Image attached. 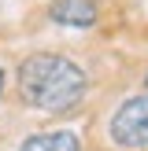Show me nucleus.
I'll use <instances>...</instances> for the list:
<instances>
[{"mask_svg": "<svg viewBox=\"0 0 148 151\" xmlns=\"http://www.w3.org/2000/svg\"><path fill=\"white\" fill-rule=\"evenodd\" d=\"M19 92L33 111L63 114L85 96V74L63 55H30L19 66Z\"/></svg>", "mask_w": 148, "mask_h": 151, "instance_id": "f257e3e1", "label": "nucleus"}, {"mask_svg": "<svg viewBox=\"0 0 148 151\" xmlns=\"http://www.w3.org/2000/svg\"><path fill=\"white\" fill-rule=\"evenodd\" d=\"M111 140L118 147H148V96H133L111 118Z\"/></svg>", "mask_w": 148, "mask_h": 151, "instance_id": "f03ea898", "label": "nucleus"}, {"mask_svg": "<svg viewBox=\"0 0 148 151\" xmlns=\"http://www.w3.org/2000/svg\"><path fill=\"white\" fill-rule=\"evenodd\" d=\"M48 15L59 26H93L96 22V4L93 0H52Z\"/></svg>", "mask_w": 148, "mask_h": 151, "instance_id": "7ed1b4c3", "label": "nucleus"}, {"mask_svg": "<svg viewBox=\"0 0 148 151\" xmlns=\"http://www.w3.org/2000/svg\"><path fill=\"white\" fill-rule=\"evenodd\" d=\"M22 151H81V140L70 129L59 133H33V137L22 144Z\"/></svg>", "mask_w": 148, "mask_h": 151, "instance_id": "20e7f679", "label": "nucleus"}, {"mask_svg": "<svg viewBox=\"0 0 148 151\" xmlns=\"http://www.w3.org/2000/svg\"><path fill=\"white\" fill-rule=\"evenodd\" d=\"M0 88H4V74H0Z\"/></svg>", "mask_w": 148, "mask_h": 151, "instance_id": "39448f33", "label": "nucleus"}]
</instances>
